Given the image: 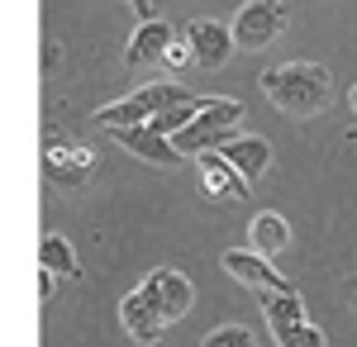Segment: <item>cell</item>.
Segmentation results:
<instances>
[{"label":"cell","mask_w":357,"mask_h":347,"mask_svg":"<svg viewBox=\"0 0 357 347\" xmlns=\"http://www.w3.org/2000/svg\"><path fill=\"white\" fill-rule=\"evenodd\" d=\"M257 81H262V95L286 119H314L333 100V77L319 62H281V67H267Z\"/></svg>","instance_id":"6da1fadb"},{"label":"cell","mask_w":357,"mask_h":347,"mask_svg":"<svg viewBox=\"0 0 357 347\" xmlns=\"http://www.w3.org/2000/svg\"><path fill=\"white\" fill-rule=\"evenodd\" d=\"M181 100H191L181 86H172V81H153V86H143L134 91L129 100H114V105L96 109V124L100 129H138V124H153L158 114H167L172 105H181Z\"/></svg>","instance_id":"7a4b0ae2"},{"label":"cell","mask_w":357,"mask_h":347,"mask_svg":"<svg viewBox=\"0 0 357 347\" xmlns=\"http://www.w3.org/2000/svg\"><path fill=\"white\" fill-rule=\"evenodd\" d=\"M286 24H291V5L286 0H248V5H238L229 29H234V43L243 53H262V48H272L286 33Z\"/></svg>","instance_id":"3957f363"},{"label":"cell","mask_w":357,"mask_h":347,"mask_svg":"<svg viewBox=\"0 0 357 347\" xmlns=\"http://www.w3.org/2000/svg\"><path fill=\"white\" fill-rule=\"evenodd\" d=\"M138 291H143V300L162 314V323H176V319H186V314H191L195 291H191V281H186L181 271H172V267L148 271V281H143Z\"/></svg>","instance_id":"277c9868"},{"label":"cell","mask_w":357,"mask_h":347,"mask_svg":"<svg viewBox=\"0 0 357 347\" xmlns=\"http://www.w3.org/2000/svg\"><path fill=\"white\" fill-rule=\"evenodd\" d=\"M181 43L191 48L195 67H210V72H220L224 62L234 57V29H224L220 20H191L186 24V33H181Z\"/></svg>","instance_id":"5b68a950"},{"label":"cell","mask_w":357,"mask_h":347,"mask_svg":"<svg viewBox=\"0 0 357 347\" xmlns=\"http://www.w3.org/2000/svg\"><path fill=\"white\" fill-rule=\"evenodd\" d=\"M224 271H229L234 281L252 286V291H262V295L291 291V286H286V276H281V271H276L262 252H243V247H234V252H224Z\"/></svg>","instance_id":"8992f818"},{"label":"cell","mask_w":357,"mask_h":347,"mask_svg":"<svg viewBox=\"0 0 357 347\" xmlns=\"http://www.w3.org/2000/svg\"><path fill=\"white\" fill-rule=\"evenodd\" d=\"M100 167L96 153H86V148H72V143H48V153H43V171L62 181V186H82L91 181V171Z\"/></svg>","instance_id":"52a82bcc"},{"label":"cell","mask_w":357,"mask_h":347,"mask_svg":"<svg viewBox=\"0 0 357 347\" xmlns=\"http://www.w3.org/2000/svg\"><path fill=\"white\" fill-rule=\"evenodd\" d=\"M114 138H119V148H129L134 157L153 162V167H176V162H181L176 143H172L167 134H158L153 124H138V129H114Z\"/></svg>","instance_id":"ba28073f"},{"label":"cell","mask_w":357,"mask_h":347,"mask_svg":"<svg viewBox=\"0 0 357 347\" xmlns=\"http://www.w3.org/2000/svg\"><path fill=\"white\" fill-rule=\"evenodd\" d=\"M195 162H200V186L210 190V200H243L248 195V181L238 176V167L224 153H205Z\"/></svg>","instance_id":"9c48e42d"},{"label":"cell","mask_w":357,"mask_h":347,"mask_svg":"<svg viewBox=\"0 0 357 347\" xmlns=\"http://www.w3.org/2000/svg\"><path fill=\"white\" fill-rule=\"evenodd\" d=\"M220 153L238 167V176H243L248 186H252V181H262V176H267V167H272V143H267V138H257V134L234 138V143H224Z\"/></svg>","instance_id":"30bf717a"},{"label":"cell","mask_w":357,"mask_h":347,"mask_svg":"<svg viewBox=\"0 0 357 347\" xmlns=\"http://www.w3.org/2000/svg\"><path fill=\"white\" fill-rule=\"evenodd\" d=\"M172 24H162V20H148V24H138V33L129 38V53H124V62L129 67H148V62H167V53H172Z\"/></svg>","instance_id":"8fae6325"},{"label":"cell","mask_w":357,"mask_h":347,"mask_svg":"<svg viewBox=\"0 0 357 347\" xmlns=\"http://www.w3.org/2000/svg\"><path fill=\"white\" fill-rule=\"evenodd\" d=\"M119 319H124V328H129V338L134 343H158L162 338V314L143 300V291H134V295H124V304H119Z\"/></svg>","instance_id":"7c38bea8"},{"label":"cell","mask_w":357,"mask_h":347,"mask_svg":"<svg viewBox=\"0 0 357 347\" xmlns=\"http://www.w3.org/2000/svg\"><path fill=\"white\" fill-rule=\"evenodd\" d=\"M286 242H291V224L281 219V214H257L252 219V252H262V257H276V252H286Z\"/></svg>","instance_id":"4fadbf2b"},{"label":"cell","mask_w":357,"mask_h":347,"mask_svg":"<svg viewBox=\"0 0 357 347\" xmlns=\"http://www.w3.org/2000/svg\"><path fill=\"white\" fill-rule=\"evenodd\" d=\"M38 267L57 271V276H82L77 271V252H72V242L62 238V233H43L38 238Z\"/></svg>","instance_id":"5bb4252c"},{"label":"cell","mask_w":357,"mask_h":347,"mask_svg":"<svg viewBox=\"0 0 357 347\" xmlns=\"http://www.w3.org/2000/svg\"><path fill=\"white\" fill-rule=\"evenodd\" d=\"M262 314L276 328H291V323H305V300L296 291H281V295H262Z\"/></svg>","instance_id":"9a60e30c"},{"label":"cell","mask_w":357,"mask_h":347,"mask_svg":"<svg viewBox=\"0 0 357 347\" xmlns=\"http://www.w3.org/2000/svg\"><path fill=\"white\" fill-rule=\"evenodd\" d=\"M276 347H324V328L314 323H291V328H276Z\"/></svg>","instance_id":"2e32d148"},{"label":"cell","mask_w":357,"mask_h":347,"mask_svg":"<svg viewBox=\"0 0 357 347\" xmlns=\"http://www.w3.org/2000/svg\"><path fill=\"white\" fill-rule=\"evenodd\" d=\"M200 347H257V338H252V328H243V323H224V328H210Z\"/></svg>","instance_id":"e0dca14e"},{"label":"cell","mask_w":357,"mask_h":347,"mask_svg":"<svg viewBox=\"0 0 357 347\" xmlns=\"http://www.w3.org/2000/svg\"><path fill=\"white\" fill-rule=\"evenodd\" d=\"M186 62H195L191 48H186V43H172V53H167V67H186Z\"/></svg>","instance_id":"ac0fdd59"},{"label":"cell","mask_w":357,"mask_h":347,"mask_svg":"<svg viewBox=\"0 0 357 347\" xmlns=\"http://www.w3.org/2000/svg\"><path fill=\"white\" fill-rule=\"evenodd\" d=\"M38 295H43V300L53 295V271H38Z\"/></svg>","instance_id":"d6986e66"},{"label":"cell","mask_w":357,"mask_h":347,"mask_svg":"<svg viewBox=\"0 0 357 347\" xmlns=\"http://www.w3.org/2000/svg\"><path fill=\"white\" fill-rule=\"evenodd\" d=\"M129 5H134L138 15H143V24H148V20H153V0H129Z\"/></svg>","instance_id":"ffe728a7"},{"label":"cell","mask_w":357,"mask_h":347,"mask_svg":"<svg viewBox=\"0 0 357 347\" xmlns=\"http://www.w3.org/2000/svg\"><path fill=\"white\" fill-rule=\"evenodd\" d=\"M348 100H353V109H357V86H353V95H348Z\"/></svg>","instance_id":"44dd1931"}]
</instances>
